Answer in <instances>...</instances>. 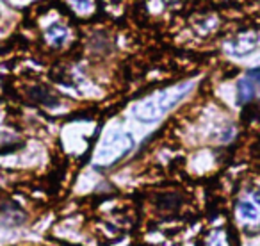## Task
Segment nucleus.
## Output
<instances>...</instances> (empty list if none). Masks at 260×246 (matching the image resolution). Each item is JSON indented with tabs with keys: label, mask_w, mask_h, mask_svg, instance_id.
<instances>
[{
	"label": "nucleus",
	"mask_w": 260,
	"mask_h": 246,
	"mask_svg": "<svg viewBox=\"0 0 260 246\" xmlns=\"http://www.w3.org/2000/svg\"><path fill=\"white\" fill-rule=\"evenodd\" d=\"M203 246H234V237L228 227H216L203 239Z\"/></svg>",
	"instance_id": "39448f33"
},
{
	"label": "nucleus",
	"mask_w": 260,
	"mask_h": 246,
	"mask_svg": "<svg viewBox=\"0 0 260 246\" xmlns=\"http://www.w3.org/2000/svg\"><path fill=\"white\" fill-rule=\"evenodd\" d=\"M256 45H258V33H255V30H242V33L235 34L224 45V48H226L228 54L235 55V57H242V55L251 54L256 48Z\"/></svg>",
	"instance_id": "20e7f679"
},
{
	"label": "nucleus",
	"mask_w": 260,
	"mask_h": 246,
	"mask_svg": "<svg viewBox=\"0 0 260 246\" xmlns=\"http://www.w3.org/2000/svg\"><path fill=\"white\" fill-rule=\"evenodd\" d=\"M235 223L244 232H258L260 230V189L246 188L237 196L234 205Z\"/></svg>",
	"instance_id": "f03ea898"
},
{
	"label": "nucleus",
	"mask_w": 260,
	"mask_h": 246,
	"mask_svg": "<svg viewBox=\"0 0 260 246\" xmlns=\"http://www.w3.org/2000/svg\"><path fill=\"white\" fill-rule=\"evenodd\" d=\"M66 38H68V30L61 25H52L50 29L47 30V40L50 41L52 45H55V47L64 43Z\"/></svg>",
	"instance_id": "423d86ee"
},
{
	"label": "nucleus",
	"mask_w": 260,
	"mask_h": 246,
	"mask_svg": "<svg viewBox=\"0 0 260 246\" xmlns=\"http://www.w3.org/2000/svg\"><path fill=\"white\" fill-rule=\"evenodd\" d=\"M134 141L132 136L123 134V132H116L114 136L107 138L96 152V161L100 166H112L114 163L121 161L126 153L132 150Z\"/></svg>",
	"instance_id": "7ed1b4c3"
},
{
	"label": "nucleus",
	"mask_w": 260,
	"mask_h": 246,
	"mask_svg": "<svg viewBox=\"0 0 260 246\" xmlns=\"http://www.w3.org/2000/svg\"><path fill=\"white\" fill-rule=\"evenodd\" d=\"M192 87H194V82L189 80V82L177 84V86L162 89L155 95H150L148 98L139 102L134 107V116L139 121H145V123L155 121L160 116H164L166 112H170L171 109L177 107V105L191 93Z\"/></svg>",
	"instance_id": "f257e3e1"
}]
</instances>
